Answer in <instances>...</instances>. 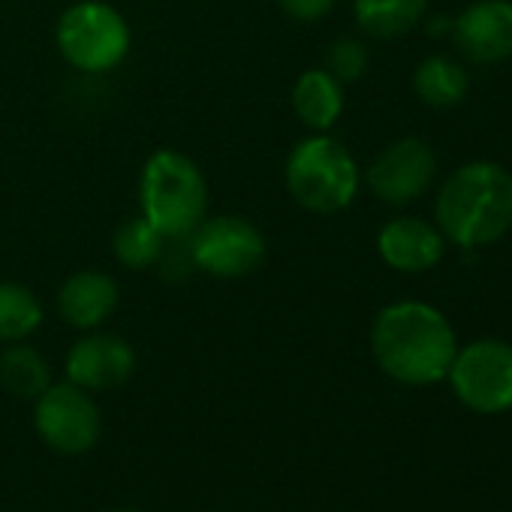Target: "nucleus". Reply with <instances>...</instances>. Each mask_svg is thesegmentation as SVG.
<instances>
[{"mask_svg":"<svg viewBox=\"0 0 512 512\" xmlns=\"http://www.w3.org/2000/svg\"><path fill=\"white\" fill-rule=\"evenodd\" d=\"M458 401L476 413H503L512 407V347L482 338L458 350L449 374Z\"/></svg>","mask_w":512,"mask_h":512,"instance_id":"obj_7","label":"nucleus"},{"mask_svg":"<svg viewBox=\"0 0 512 512\" xmlns=\"http://www.w3.org/2000/svg\"><path fill=\"white\" fill-rule=\"evenodd\" d=\"M190 260L214 278H244L266 260V238L250 220L217 214L190 232Z\"/></svg>","mask_w":512,"mask_h":512,"instance_id":"obj_6","label":"nucleus"},{"mask_svg":"<svg viewBox=\"0 0 512 512\" xmlns=\"http://www.w3.org/2000/svg\"><path fill=\"white\" fill-rule=\"evenodd\" d=\"M118 308V284L103 272H79L58 293L61 317L76 329H94Z\"/></svg>","mask_w":512,"mask_h":512,"instance_id":"obj_13","label":"nucleus"},{"mask_svg":"<svg viewBox=\"0 0 512 512\" xmlns=\"http://www.w3.org/2000/svg\"><path fill=\"white\" fill-rule=\"evenodd\" d=\"M142 217L166 238H187L208 208V187L199 166L178 151H157L139 184Z\"/></svg>","mask_w":512,"mask_h":512,"instance_id":"obj_3","label":"nucleus"},{"mask_svg":"<svg viewBox=\"0 0 512 512\" xmlns=\"http://www.w3.org/2000/svg\"><path fill=\"white\" fill-rule=\"evenodd\" d=\"M371 350L392 380L428 386L449 374L458 344L449 320L437 308L425 302H398L377 314Z\"/></svg>","mask_w":512,"mask_h":512,"instance_id":"obj_1","label":"nucleus"},{"mask_svg":"<svg viewBox=\"0 0 512 512\" xmlns=\"http://www.w3.org/2000/svg\"><path fill=\"white\" fill-rule=\"evenodd\" d=\"M437 229L458 247H485L512 229V175L488 160L458 166L437 193Z\"/></svg>","mask_w":512,"mask_h":512,"instance_id":"obj_2","label":"nucleus"},{"mask_svg":"<svg viewBox=\"0 0 512 512\" xmlns=\"http://www.w3.org/2000/svg\"><path fill=\"white\" fill-rule=\"evenodd\" d=\"M287 187L299 205L317 214H335L356 199L359 166L332 136L299 142L287 160Z\"/></svg>","mask_w":512,"mask_h":512,"instance_id":"obj_4","label":"nucleus"},{"mask_svg":"<svg viewBox=\"0 0 512 512\" xmlns=\"http://www.w3.org/2000/svg\"><path fill=\"white\" fill-rule=\"evenodd\" d=\"M278 4L296 22H317L335 7V0H278Z\"/></svg>","mask_w":512,"mask_h":512,"instance_id":"obj_21","label":"nucleus"},{"mask_svg":"<svg viewBox=\"0 0 512 512\" xmlns=\"http://www.w3.org/2000/svg\"><path fill=\"white\" fill-rule=\"evenodd\" d=\"M293 109L311 130H329L344 109V85L326 70H308L293 88Z\"/></svg>","mask_w":512,"mask_h":512,"instance_id":"obj_14","label":"nucleus"},{"mask_svg":"<svg viewBox=\"0 0 512 512\" xmlns=\"http://www.w3.org/2000/svg\"><path fill=\"white\" fill-rule=\"evenodd\" d=\"M58 49L76 70L106 73L124 61L130 49V28L115 7L82 0L58 22Z\"/></svg>","mask_w":512,"mask_h":512,"instance_id":"obj_5","label":"nucleus"},{"mask_svg":"<svg viewBox=\"0 0 512 512\" xmlns=\"http://www.w3.org/2000/svg\"><path fill=\"white\" fill-rule=\"evenodd\" d=\"M163 241H166V235H160L145 217H133L118 226L112 247H115V256L121 266L145 269V266H154L163 256V247H166Z\"/></svg>","mask_w":512,"mask_h":512,"instance_id":"obj_19","label":"nucleus"},{"mask_svg":"<svg viewBox=\"0 0 512 512\" xmlns=\"http://www.w3.org/2000/svg\"><path fill=\"white\" fill-rule=\"evenodd\" d=\"M377 250L383 263L404 275H419L443 260L446 238L437 226L419 217H395L377 235Z\"/></svg>","mask_w":512,"mask_h":512,"instance_id":"obj_12","label":"nucleus"},{"mask_svg":"<svg viewBox=\"0 0 512 512\" xmlns=\"http://www.w3.org/2000/svg\"><path fill=\"white\" fill-rule=\"evenodd\" d=\"M452 40L473 64H500L512 58V0H476L455 22Z\"/></svg>","mask_w":512,"mask_h":512,"instance_id":"obj_10","label":"nucleus"},{"mask_svg":"<svg viewBox=\"0 0 512 512\" xmlns=\"http://www.w3.org/2000/svg\"><path fill=\"white\" fill-rule=\"evenodd\" d=\"M428 10V0H356V22L377 40H395L413 31Z\"/></svg>","mask_w":512,"mask_h":512,"instance_id":"obj_16","label":"nucleus"},{"mask_svg":"<svg viewBox=\"0 0 512 512\" xmlns=\"http://www.w3.org/2000/svg\"><path fill=\"white\" fill-rule=\"evenodd\" d=\"M368 70V49L353 40V37H341L329 46L326 52V73L332 79H338L341 85L362 79V73Z\"/></svg>","mask_w":512,"mask_h":512,"instance_id":"obj_20","label":"nucleus"},{"mask_svg":"<svg viewBox=\"0 0 512 512\" xmlns=\"http://www.w3.org/2000/svg\"><path fill=\"white\" fill-rule=\"evenodd\" d=\"M136 371V353L124 338L88 335L67 353V377L82 389H118Z\"/></svg>","mask_w":512,"mask_h":512,"instance_id":"obj_11","label":"nucleus"},{"mask_svg":"<svg viewBox=\"0 0 512 512\" xmlns=\"http://www.w3.org/2000/svg\"><path fill=\"white\" fill-rule=\"evenodd\" d=\"M34 422L40 437L64 455H85L100 437V410L76 383L49 386L37 398Z\"/></svg>","mask_w":512,"mask_h":512,"instance_id":"obj_8","label":"nucleus"},{"mask_svg":"<svg viewBox=\"0 0 512 512\" xmlns=\"http://www.w3.org/2000/svg\"><path fill=\"white\" fill-rule=\"evenodd\" d=\"M437 175V157L425 139L407 136L392 142L368 166L365 181L371 193L389 205H407L419 199Z\"/></svg>","mask_w":512,"mask_h":512,"instance_id":"obj_9","label":"nucleus"},{"mask_svg":"<svg viewBox=\"0 0 512 512\" xmlns=\"http://www.w3.org/2000/svg\"><path fill=\"white\" fill-rule=\"evenodd\" d=\"M118 512H139V509H118Z\"/></svg>","mask_w":512,"mask_h":512,"instance_id":"obj_22","label":"nucleus"},{"mask_svg":"<svg viewBox=\"0 0 512 512\" xmlns=\"http://www.w3.org/2000/svg\"><path fill=\"white\" fill-rule=\"evenodd\" d=\"M43 323V305L22 284H0V341H22Z\"/></svg>","mask_w":512,"mask_h":512,"instance_id":"obj_18","label":"nucleus"},{"mask_svg":"<svg viewBox=\"0 0 512 512\" xmlns=\"http://www.w3.org/2000/svg\"><path fill=\"white\" fill-rule=\"evenodd\" d=\"M0 383H4L16 398H40L49 383V365L34 347L13 344L0 356Z\"/></svg>","mask_w":512,"mask_h":512,"instance_id":"obj_17","label":"nucleus"},{"mask_svg":"<svg viewBox=\"0 0 512 512\" xmlns=\"http://www.w3.org/2000/svg\"><path fill=\"white\" fill-rule=\"evenodd\" d=\"M413 88H416V97L425 103V106H434V109H449V106H458L467 91H470V76L467 70L452 61V58H443V55H434V58H425L416 73H413Z\"/></svg>","mask_w":512,"mask_h":512,"instance_id":"obj_15","label":"nucleus"}]
</instances>
